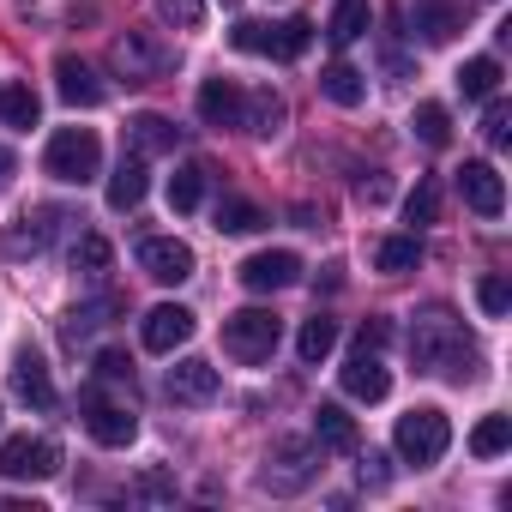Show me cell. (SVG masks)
Segmentation results:
<instances>
[{
	"instance_id": "74e56055",
	"label": "cell",
	"mask_w": 512,
	"mask_h": 512,
	"mask_svg": "<svg viewBox=\"0 0 512 512\" xmlns=\"http://www.w3.org/2000/svg\"><path fill=\"white\" fill-rule=\"evenodd\" d=\"M157 13L169 25H181V31H199L205 25V0H157Z\"/></svg>"
},
{
	"instance_id": "484cf974",
	"label": "cell",
	"mask_w": 512,
	"mask_h": 512,
	"mask_svg": "<svg viewBox=\"0 0 512 512\" xmlns=\"http://www.w3.org/2000/svg\"><path fill=\"white\" fill-rule=\"evenodd\" d=\"M458 91H464L470 103H488V97L500 91V61H494V55L464 61V67H458Z\"/></svg>"
},
{
	"instance_id": "7a4b0ae2",
	"label": "cell",
	"mask_w": 512,
	"mask_h": 512,
	"mask_svg": "<svg viewBox=\"0 0 512 512\" xmlns=\"http://www.w3.org/2000/svg\"><path fill=\"white\" fill-rule=\"evenodd\" d=\"M392 446H398V458H404V464H416V470L440 464V458H446V446H452V422H446V410L422 404V410L398 416V428H392Z\"/></svg>"
},
{
	"instance_id": "277c9868",
	"label": "cell",
	"mask_w": 512,
	"mask_h": 512,
	"mask_svg": "<svg viewBox=\"0 0 512 512\" xmlns=\"http://www.w3.org/2000/svg\"><path fill=\"white\" fill-rule=\"evenodd\" d=\"M229 43H235L241 55H272V61H296V55H308V43H314V19H284V25H260V19H241V25L229 31Z\"/></svg>"
},
{
	"instance_id": "ac0fdd59",
	"label": "cell",
	"mask_w": 512,
	"mask_h": 512,
	"mask_svg": "<svg viewBox=\"0 0 512 512\" xmlns=\"http://www.w3.org/2000/svg\"><path fill=\"white\" fill-rule=\"evenodd\" d=\"M199 121L205 127H241V85L235 79H205L199 85Z\"/></svg>"
},
{
	"instance_id": "3957f363",
	"label": "cell",
	"mask_w": 512,
	"mask_h": 512,
	"mask_svg": "<svg viewBox=\"0 0 512 512\" xmlns=\"http://www.w3.org/2000/svg\"><path fill=\"white\" fill-rule=\"evenodd\" d=\"M43 169H49L55 181H67V187H85V181H97V169H103V139H97L91 127H61V133L49 139V151H43Z\"/></svg>"
},
{
	"instance_id": "44dd1931",
	"label": "cell",
	"mask_w": 512,
	"mask_h": 512,
	"mask_svg": "<svg viewBox=\"0 0 512 512\" xmlns=\"http://www.w3.org/2000/svg\"><path fill=\"white\" fill-rule=\"evenodd\" d=\"M314 446L320 452H356V416L344 404H320L314 410Z\"/></svg>"
},
{
	"instance_id": "8992f818",
	"label": "cell",
	"mask_w": 512,
	"mask_h": 512,
	"mask_svg": "<svg viewBox=\"0 0 512 512\" xmlns=\"http://www.w3.org/2000/svg\"><path fill=\"white\" fill-rule=\"evenodd\" d=\"M235 278H241V290H253V296H278V290L302 284V260H296L290 247H266V253H247Z\"/></svg>"
},
{
	"instance_id": "d6a6232c",
	"label": "cell",
	"mask_w": 512,
	"mask_h": 512,
	"mask_svg": "<svg viewBox=\"0 0 512 512\" xmlns=\"http://www.w3.org/2000/svg\"><path fill=\"white\" fill-rule=\"evenodd\" d=\"M199 199H205V169H199V163H181V169L169 175V205H175V211H193Z\"/></svg>"
},
{
	"instance_id": "e575fe53",
	"label": "cell",
	"mask_w": 512,
	"mask_h": 512,
	"mask_svg": "<svg viewBox=\"0 0 512 512\" xmlns=\"http://www.w3.org/2000/svg\"><path fill=\"white\" fill-rule=\"evenodd\" d=\"M404 217H410L416 229L434 223V217H440V187H434V181H416V187L404 193Z\"/></svg>"
},
{
	"instance_id": "4316f807",
	"label": "cell",
	"mask_w": 512,
	"mask_h": 512,
	"mask_svg": "<svg viewBox=\"0 0 512 512\" xmlns=\"http://www.w3.org/2000/svg\"><path fill=\"white\" fill-rule=\"evenodd\" d=\"M0 121H7V127H19V133H31V127L43 121V103H37V91H31V85H7V91H0Z\"/></svg>"
},
{
	"instance_id": "30bf717a",
	"label": "cell",
	"mask_w": 512,
	"mask_h": 512,
	"mask_svg": "<svg viewBox=\"0 0 512 512\" xmlns=\"http://www.w3.org/2000/svg\"><path fill=\"white\" fill-rule=\"evenodd\" d=\"M85 428H91L97 446H127V440L139 434V416H133L127 404L97 398V386H85Z\"/></svg>"
},
{
	"instance_id": "ffe728a7",
	"label": "cell",
	"mask_w": 512,
	"mask_h": 512,
	"mask_svg": "<svg viewBox=\"0 0 512 512\" xmlns=\"http://www.w3.org/2000/svg\"><path fill=\"white\" fill-rule=\"evenodd\" d=\"M241 127H247V133H260V139H272V133L284 127V97H278L272 85L241 91Z\"/></svg>"
},
{
	"instance_id": "f1b7e54d",
	"label": "cell",
	"mask_w": 512,
	"mask_h": 512,
	"mask_svg": "<svg viewBox=\"0 0 512 512\" xmlns=\"http://www.w3.org/2000/svg\"><path fill=\"white\" fill-rule=\"evenodd\" d=\"M109 266H115V247H109L103 235H79V241H73V272H79V278L97 284V278H109Z\"/></svg>"
},
{
	"instance_id": "60d3db41",
	"label": "cell",
	"mask_w": 512,
	"mask_h": 512,
	"mask_svg": "<svg viewBox=\"0 0 512 512\" xmlns=\"http://www.w3.org/2000/svg\"><path fill=\"white\" fill-rule=\"evenodd\" d=\"M476 302H482V314L500 320V314L512 308V284H506V278H482V284H476Z\"/></svg>"
},
{
	"instance_id": "52a82bcc",
	"label": "cell",
	"mask_w": 512,
	"mask_h": 512,
	"mask_svg": "<svg viewBox=\"0 0 512 512\" xmlns=\"http://www.w3.org/2000/svg\"><path fill=\"white\" fill-rule=\"evenodd\" d=\"M109 61H115V73H121L127 85H145V79H163V73H169V49H163L151 31H127V37H115Z\"/></svg>"
},
{
	"instance_id": "ba28073f",
	"label": "cell",
	"mask_w": 512,
	"mask_h": 512,
	"mask_svg": "<svg viewBox=\"0 0 512 512\" xmlns=\"http://www.w3.org/2000/svg\"><path fill=\"white\" fill-rule=\"evenodd\" d=\"M61 470V446L55 440H31V434H13L0 446V476L7 482H43Z\"/></svg>"
},
{
	"instance_id": "9c48e42d",
	"label": "cell",
	"mask_w": 512,
	"mask_h": 512,
	"mask_svg": "<svg viewBox=\"0 0 512 512\" xmlns=\"http://www.w3.org/2000/svg\"><path fill=\"white\" fill-rule=\"evenodd\" d=\"M139 266L157 284H187L193 278V247L175 241V235H151V241H139Z\"/></svg>"
},
{
	"instance_id": "1f68e13d",
	"label": "cell",
	"mask_w": 512,
	"mask_h": 512,
	"mask_svg": "<svg viewBox=\"0 0 512 512\" xmlns=\"http://www.w3.org/2000/svg\"><path fill=\"white\" fill-rule=\"evenodd\" d=\"M512 446V416H482L476 428H470V452L476 458H500Z\"/></svg>"
},
{
	"instance_id": "5bb4252c",
	"label": "cell",
	"mask_w": 512,
	"mask_h": 512,
	"mask_svg": "<svg viewBox=\"0 0 512 512\" xmlns=\"http://www.w3.org/2000/svg\"><path fill=\"white\" fill-rule=\"evenodd\" d=\"M217 392H223V374H217L211 362L187 356V362L169 368V398H175V404H211Z\"/></svg>"
},
{
	"instance_id": "7c38bea8",
	"label": "cell",
	"mask_w": 512,
	"mask_h": 512,
	"mask_svg": "<svg viewBox=\"0 0 512 512\" xmlns=\"http://www.w3.org/2000/svg\"><path fill=\"white\" fill-rule=\"evenodd\" d=\"M344 392L356 398V404H380L386 392H392V374H386V362H380V350H350V362H344Z\"/></svg>"
},
{
	"instance_id": "f35d334b",
	"label": "cell",
	"mask_w": 512,
	"mask_h": 512,
	"mask_svg": "<svg viewBox=\"0 0 512 512\" xmlns=\"http://www.w3.org/2000/svg\"><path fill=\"white\" fill-rule=\"evenodd\" d=\"M482 139H488L494 151H500V145L512 139V109H506L500 97H488V115H482Z\"/></svg>"
},
{
	"instance_id": "f546056e",
	"label": "cell",
	"mask_w": 512,
	"mask_h": 512,
	"mask_svg": "<svg viewBox=\"0 0 512 512\" xmlns=\"http://www.w3.org/2000/svg\"><path fill=\"white\" fill-rule=\"evenodd\" d=\"M416 260H422V241H416V229H410V235H386V241L374 247V266H380V272H392V278H398V272H410Z\"/></svg>"
},
{
	"instance_id": "d4e9b609",
	"label": "cell",
	"mask_w": 512,
	"mask_h": 512,
	"mask_svg": "<svg viewBox=\"0 0 512 512\" xmlns=\"http://www.w3.org/2000/svg\"><path fill=\"white\" fill-rule=\"evenodd\" d=\"M368 19H374L368 0H338V13H332V25H326L332 49H350L356 37H368Z\"/></svg>"
},
{
	"instance_id": "4dcf8cb0",
	"label": "cell",
	"mask_w": 512,
	"mask_h": 512,
	"mask_svg": "<svg viewBox=\"0 0 512 512\" xmlns=\"http://www.w3.org/2000/svg\"><path fill=\"white\" fill-rule=\"evenodd\" d=\"M332 350H338V320L314 314V320L302 326V338H296V356H302V362H326Z\"/></svg>"
},
{
	"instance_id": "8d00e7d4",
	"label": "cell",
	"mask_w": 512,
	"mask_h": 512,
	"mask_svg": "<svg viewBox=\"0 0 512 512\" xmlns=\"http://www.w3.org/2000/svg\"><path fill=\"white\" fill-rule=\"evenodd\" d=\"M97 380L133 392V356H127V350H97Z\"/></svg>"
},
{
	"instance_id": "f6af8a7d",
	"label": "cell",
	"mask_w": 512,
	"mask_h": 512,
	"mask_svg": "<svg viewBox=\"0 0 512 512\" xmlns=\"http://www.w3.org/2000/svg\"><path fill=\"white\" fill-rule=\"evenodd\" d=\"M7 175H13V151H7V145H0V181H7Z\"/></svg>"
},
{
	"instance_id": "7402d4cb",
	"label": "cell",
	"mask_w": 512,
	"mask_h": 512,
	"mask_svg": "<svg viewBox=\"0 0 512 512\" xmlns=\"http://www.w3.org/2000/svg\"><path fill=\"white\" fill-rule=\"evenodd\" d=\"M127 139H133V157H157V151H175L181 127L169 115H133L127 121Z\"/></svg>"
},
{
	"instance_id": "6da1fadb",
	"label": "cell",
	"mask_w": 512,
	"mask_h": 512,
	"mask_svg": "<svg viewBox=\"0 0 512 512\" xmlns=\"http://www.w3.org/2000/svg\"><path fill=\"white\" fill-rule=\"evenodd\" d=\"M410 356L422 374H464L458 362H470V338L458 326L452 308H422L416 326H410Z\"/></svg>"
},
{
	"instance_id": "cb8c5ba5",
	"label": "cell",
	"mask_w": 512,
	"mask_h": 512,
	"mask_svg": "<svg viewBox=\"0 0 512 512\" xmlns=\"http://www.w3.org/2000/svg\"><path fill=\"white\" fill-rule=\"evenodd\" d=\"M145 157H121V169L109 175V211H133L145 199Z\"/></svg>"
},
{
	"instance_id": "2e32d148",
	"label": "cell",
	"mask_w": 512,
	"mask_h": 512,
	"mask_svg": "<svg viewBox=\"0 0 512 512\" xmlns=\"http://www.w3.org/2000/svg\"><path fill=\"white\" fill-rule=\"evenodd\" d=\"M187 338H193V314H187L181 302H163V308L145 314V350L169 356V350H181Z\"/></svg>"
},
{
	"instance_id": "7bdbcfd3",
	"label": "cell",
	"mask_w": 512,
	"mask_h": 512,
	"mask_svg": "<svg viewBox=\"0 0 512 512\" xmlns=\"http://www.w3.org/2000/svg\"><path fill=\"white\" fill-rule=\"evenodd\" d=\"M386 338H392V326H386V320H362V332H356V344H362V350H386Z\"/></svg>"
},
{
	"instance_id": "d6986e66",
	"label": "cell",
	"mask_w": 512,
	"mask_h": 512,
	"mask_svg": "<svg viewBox=\"0 0 512 512\" xmlns=\"http://www.w3.org/2000/svg\"><path fill=\"white\" fill-rule=\"evenodd\" d=\"M308 476H314V446H284L278 464L260 470V488H272V494H296Z\"/></svg>"
},
{
	"instance_id": "b9f144b4",
	"label": "cell",
	"mask_w": 512,
	"mask_h": 512,
	"mask_svg": "<svg viewBox=\"0 0 512 512\" xmlns=\"http://www.w3.org/2000/svg\"><path fill=\"white\" fill-rule=\"evenodd\" d=\"M356 193H362L368 205H386V199H392V181H386V175H362V181H356Z\"/></svg>"
},
{
	"instance_id": "ee69618b",
	"label": "cell",
	"mask_w": 512,
	"mask_h": 512,
	"mask_svg": "<svg viewBox=\"0 0 512 512\" xmlns=\"http://www.w3.org/2000/svg\"><path fill=\"white\" fill-rule=\"evenodd\" d=\"M362 482H368V488H386V482H392V470H386V458H380V452H368V458H362Z\"/></svg>"
},
{
	"instance_id": "ab89813d",
	"label": "cell",
	"mask_w": 512,
	"mask_h": 512,
	"mask_svg": "<svg viewBox=\"0 0 512 512\" xmlns=\"http://www.w3.org/2000/svg\"><path fill=\"white\" fill-rule=\"evenodd\" d=\"M133 500H151V506L175 500V476H169V470H145V476L133 482Z\"/></svg>"
},
{
	"instance_id": "4fadbf2b",
	"label": "cell",
	"mask_w": 512,
	"mask_h": 512,
	"mask_svg": "<svg viewBox=\"0 0 512 512\" xmlns=\"http://www.w3.org/2000/svg\"><path fill=\"white\" fill-rule=\"evenodd\" d=\"M464 19H470L464 0H416L410 7V25L422 31V43H452L464 31Z\"/></svg>"
},
{
	"instance_id": "e0dca14e",
	"label": "cell",
	"mask_w": 512,
	"mask_h": 512,
	"mask_svg": "<svg viewBox=\"0 0 512 512\" xmlns=\"http://www.w3.org/2000/svg\"><path fill=\"white\" fill-rule=\"evenodd\" d=\"M13 392H19V404H31V410H55V380H49V368H43L37 350H19V362H13Z\"/></svg>"
},
{
	"instance_id": "8fae6325",
	"label": "cell",
	"mask_w": 512,
	"mask_h": 512,
	"mask_svg": "<svg viewBox=\"0 0 512 512\" xmlns=\"http://www.w3.org/2000/svg\"><path fill=\"white\" fill-rule=\"evenodd\" d=\"M458 193H464V205H470L476 217H500V211H506V181H500V169L482 163V157L458 169Z\"/></svg>"
},
{
	"instance_id": "9a60e30c",
	"label": "cell",
	"mask_w": 512,
	"mask_h": 512,
	"mask_svg": "<svg viewBox=\"0 0 512 512\" xmlns=\"http://www.w3.org/2000/svg\"><path fill=\"white\" fill-rule=\"evenodd\" d=\"M55 91H61L73 109H97V103L109 97V85H103L79 55H61V61H55Z\"/></svg>"
},
{
	"instance_id": "83f0119b",
	"label": "cell",
	"mask_w": 512,
	"mask_h": 512,
	"mask_svg": "<svg viewBox=\"0 0 512 512\" xmlns=\"http://www.w3.org/2000/svg\"><path fill=\"white\" fill-rule=\"evenodd\" d=\"M260 223H266V211L253 205V199H241V193H223L217 199V229L223 235H253Z\"/></svg>"
},
{
	"instance_id": "603a6c76",
	"label": "cell",
	"mask_w": 512,
	"mask_h": 512,
	"mask_svg": "<svg viewBox=\"0 0 512 512\" xmlns=\"http://www.w3.org/2000/svg\"><path fill=\"white\" fill-rule=\"evenodd\" d=\"M320 97H332L338 109H356V103L368 97V79H362L350 61H332V67L320 73Z\"/></svg>"
},
{
	"instance_id": "5b68a950",
	"label": "cell",
	"mask_w": 512,
	"mask_h": 512,
	"mask_svg": "<svg viewBox=\"0 0 512 512\" xmlns=\"http://www.w3.org/2000/svg\"><path fill=\"white\" fill-rule=\"evenodd\" d=\"M278 338H284V320L272 314V308H241V314H229L223 320V356H235V362H266L272 350H278Z\"/></svg>"
},
{
	"instance_id": "bcb514c9",
	"label": "cell",
	"mask_w": 512,
	"mask_h": 512,
	"mask_svg": "<svg viewBox=\"0 0 512 512\" xmlns=\"http://www.w3.org/2000/svg\"><path fill=\"white\" fill-rule=\"evenodd\" d=\"M223 7H235V0H223Z\"/></svg>"
},
{
	"instance_id": "d590c367",
	"label": "cell",
	"mask_w": 512,
	"mask_h": 512,
	"mask_svg": "<svg viewBox=\"0 0 512 512\" xmlns=\"http://www.w3.org/2000/svg\"><path fill=\"white\" fill-rule=\"evenodd\" d=\"M61 223H67V211H55V205H49V211H37V229L13 235V247H31V253H37V247H49V241H55V229H61Z\"/></svg>"
},
{
	"instance_id": "836d02e7",
	"label": "cell",
	"mask_w": 512,
	"mask_h": 512,
	"mask_svg": "<svg viewBox=\"0 0 512 512\" xmlns=\"http://www.w3.org/2000/svg\"><path fill=\"white\" fill-rule=\"evenodd\" d=\"M416 139H422V145H434V151H440V145H446V139H452V115H446V109H440V103H422V109H416Z\"/></svg>"
}]
</instances>
